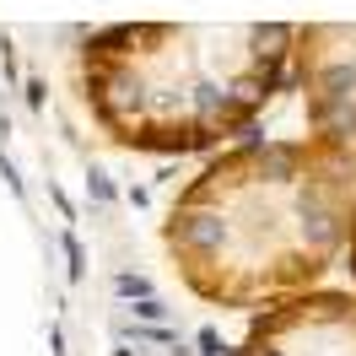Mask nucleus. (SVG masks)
<instances>
[{"label": "nucleus", "mask_w": 356, "mask_h": 356, "mask_svg": "<svg viewBox=\"0 0 356 356\" xmlns=\"http://www.w3.org/2000/svg\"><path fill=\"white\" fill-rule=\"evenodd\" d=\"M291 76L313 140L356 162V22H308L291 38Z\"/></svg>", "instance_id": "3"}, {"label": "nucleus", "mask_w": 356, "mask_h": 356, "mask_svg": "<svg viewBox=\"0 0 356 356\" xmlns=\"http://www.w3.org/2000/svg\"><path fill=\"white\" fill-rule=\"evenodd\" d=\"M291 38L286 22H113L81 44V97L124 152H211L275 103Z\"/></svg>", "instance_id": "2"}, {"label": "nucleus", "mask_w": 356, "mask_h": 356, "mask_svg": "<svg viewBox=\"0 0 356 356\" xmlns=\"http://www.w3.org/2000/svg\"><path fill=\"white\" fill-rule=\"evenodd\" d=\"M238 356H356V291H302L254 313Z\"/></svg>", "instance_id": "4"}, {"label": "nucleus", "mask_w": 356, "mask_h": 356, "mask_svg": "<svg viewBox=\"0 0 356 356\" xmlns=\"http://www.w3.org/2000/svg\"><path fill=\"white\" fill-rule=\"evenodd\" d=\"M356 162L324 140H238L178 189L162 243L211 308L265 313L318 291L351 243Z\"/></svg>", "instance_id": "1"}, {"label": "nucleus", "mask_w": 356, "mask_h": 356, "mask_svg": "<svg viewBox=\"0 0 356 356\" xmlns=\"http://www.w3.org/2000/svg\"><path fill=\"white\" fill-rule=\"evenodd\" d=\"M346 259H351V281H356V211H351V243H346Z\"/></svg>", "instance_id": "5"}]
</instances>
